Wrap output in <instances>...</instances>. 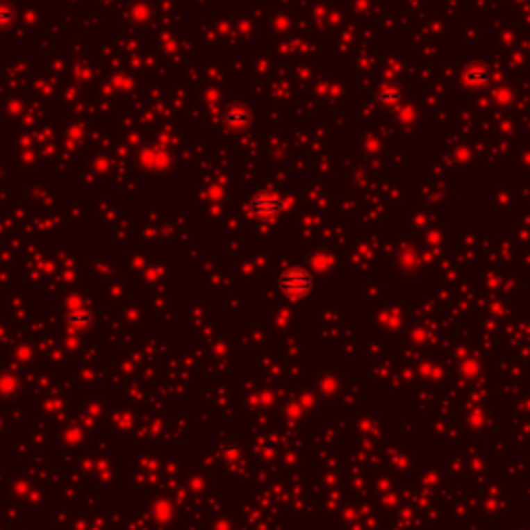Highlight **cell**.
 Returning <instances> with one entry per match:
<instances>
[{"instance_id": "3957f363", "label": "cell", "mask_w": 530, "mask_h": 530, "mask_svg": "<svg viewBox=\"0 0 530 530\" xmlns=\"http://www.w3.org/2000/svg\"><path fill=\"white\" fill-rule=\"evenodd\" d=\"M251 120H253V112L245 104H234V106H228L224 110V122L230 129H247L251 124Z\"/></svg>"}, {"instance_id": "52a82bcc", "label": "cell", "mask_w": 530, "mask_h": 530, "mask_svg": "<svg viewBox=\"0 0 530 530\" xmlns=\"http://www.w3.org/2000/svg\"><path fill=\"white\" fill-rule=\"evenodd\" d=\"M400 98H402V92H400L398 88H388V90H383V92L379 94V100H381L383 104H388V106L398 104Z\"/></svg>"}, {"instance_id": "277c9868", "label": "cell", "mask_w": 530, "mask_h": 530, "mask_svg": "<svg viewBox=\"0 0 530 530\" xmlns=\"http://www.w3.org/2000/svg\"><path fill=\"white\" fill-rule=\"evenodd\" d=\"M92 311L85 307V305H71L69 311H67V323L73 327V329H85L92 325Z\"/></svg>"}, {"instance_id": "ba28073f", "label": "cell", "mask_w": 530, "mask_h": 530, "mask_svg": "<svg viewBox=\"0 0 530 530\" xmlns=\"http://www.w3.org/2000/svg\"><path fill=\"white\" fill-rule=\"evenodd\" d=\"M17 21V13L13 6H6V4H0V27H10L15 25Z\"/></svg>"}, {"instance_id": "8992f818", "label": "cell", "mask_w": 530, "mask_h": 530, "mask_svg": "<svg viewBox=\"0 0 530 530\" xmlns=\"http://www.w3.org/2000/svg\"><path fill=\"white\" fill-rule=\"evenodd\" d=\"M19 392V381L13 375H2L0 377V394L4 398H13Z\"/></svg>"}, {"instance_id": "7a4b0ae2", "label": "cell", "mask_w": 530, "mask_h": 530, "mask_svg": "<svg viewBox=\"0 0 530 530\" xmlns=\"http://www.w3.org/2000/svg\"><path fill=\"white\" fill-rule=\"evenodd\" d=\"M286 199L280 197L276 191H270V189H263V191H257L251 201H249V210H251V215L257 217V220H263V222H272L276 220L280 213L286 210Z\"/></svg>"}, {"instance_id": "5b68a950", "label": "cell", "mask_w": 530, "mask_h": 530, "mask_svg": "<svg viewBox=\"0 0 530 530\" xmlns=\"http://www.w3.org/2000/svg\"><path fill=\"white\" fill-rule=\"evenodd\" d=\"M462 81H464L468 88H474V90H477V88H485V85H489V81H491V73H489L487 67L477 65V67H470V69L464 71Z\"/></svg>"}, {"instance_id": "6da1fadb", "label": "cell", "mask_w": 530, "mask_h": 530, "mask_svg": "<svg viewBox=\"0 0 530 530\" xmlns=\"http://www.w3.org/2000/svg\"><path fill=\"white\" fill-rule=\"evenodd\" d=\"M278 290L290 301H301L315 290V278L307 267L295 265L278 276Z\"/></svg>"}]
</instances>
